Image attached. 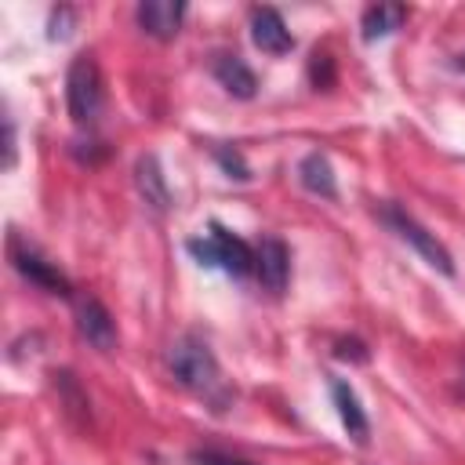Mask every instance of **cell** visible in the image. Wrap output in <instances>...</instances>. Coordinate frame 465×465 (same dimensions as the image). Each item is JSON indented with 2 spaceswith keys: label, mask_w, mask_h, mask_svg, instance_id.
Instances as JSON below:
<instances>
[{
  "label": "cell",
  "mask_w": 465,
  "mask_h": 465,
  "mask_svg": "<svg viewBox=\"0 0 465 465\" xmlns=\"http://www.w3.org/2000/svg\"><path fill=\"white\" fill-rule=\"evenodd\" d=\"M65 105H69V116L76 127L98 124V116L105 109V80H102L94 54L73 58V65L65 73Z\"/></svg>",
  "instance_id": "1"
},
{
  "label": "cell",
  "mask_w": 465,
  "mask_h": 465,
  "mask_svg": "<svg viewBox=\"0 0 465 465\" xmlns=\"http://www.w3.org/2000/svg\"><path fill=\"white\" fill-rule=\"evenodd\" d=\"M189 254L200 262V265H218L225 269L229 276H247L254 272V251L247 247V240L232 236L225 225H211L207 236H193L189 240Z\"/></svg>",
  "instance_id": "2"
},
{
  "label": "cell",
  "mask_w": 465,
  "mask_h": 465,
  "mask_svg": "<svg viewBox=\"0 0 465 465\" xmlns=\"http://www.w3.org/2000/svg\"><path fill=\"white\" fill-rule=\"evenodd\" d=\"M167 367H171V374H174L185 389H193V392H211V389H218V381H222V371H218V360H214L211 345L200 341V338H193V334H189V338H178V341L171 345Z\"/></svg>",
  "instance_id": "3"
},
{
  "label": "cell",
  "mask_w": 465,
  "mask_h": 465,
  "mask_svg": "<svg viewBox=\"0 0 465 465\" xmlns=\"http://www.w3.org/2000/svg\"><path fill=\"white\" fill-rule=\"evenodd\" d=\"M381 218L389 222V229L400 236V240H407L432 269H440V272H447V276H454V258H450V251L436 240V232H429L425 225H418L407 211H400V207H385L381 211Z\"/></svg>",
  "instance_id": "4"
},
{
  "label": "cell",
  "mask_w": 465,
  "mask_h": 465,
  "mask_svg": "<svg viewBox=\"0 0 465 465\" xmlns=\"http://www.w3.org/2000/svg\"><path fill=\"white\" fill-rule=\"evenodd\" d=\"M76 331L98 352H113L116 349V323H113L109 309L91 294L76 302Z\"/></svg>",
  "instance_id": "5"
},
{
  "label": "cell",
  "mask_w": 465,
  "mask_h": 465,
  "mask_svg": "<svg viewBox=\"0 0 465 465\" xmlns=\"http://www.w3.org/2000/svg\"><path fill=\"white\" fill-rule=\"evenodd\" d=\"M11 262H15V269H18L29 283L44 287L47 294H69V280L58 272V265L47 262V258H40L33 247H22L18 236H11Z\"/></svg>",
  "instance_id": "6"
},
{
  "label": "cell",
  "mask_w": 465,
  "mask_h": 465,
  "mask_svg": "<svg viewBox=\"0 0 465 465\" xmlns=\"http://www.w3.org/2000/svg\"><path fill=\"white\" fill-rule=\"evenodd\" d=\"M254 272H258L265 291L280 294L287 287V280H291V251H287V243L276 240V236H265L254 247Z\"/></svg>",
  "instance_id": "7"
},
{
  "label": "cell",
  "mask_w": 465,
  "mask_h": 465,
  "mask_svg": "<svg viewBox=\"0 0 465 465\" xmlns=\"http://www.w3.org/2000/svg\"><path fill=\"white\" fill-rule=\"evenodd\" d=\"M251 40L254 47H262L265 54H287L294 47V36L287 29V22L280 18V11L272 7H254L251 11Z\"/></svg>",
  "instance_id": "8"
},
{
  "label": "cell",
  "mask_w": 465,
  "mask_h": 465,
  "mask_svg": "<svg viewBox=\"0 0 465 465\" xmlns=\"http://www.w3.org/2000/svg\"><path fill=\"white\" fill-rule=\"evenodd\" d=\"M185 18V4L178 0H145L138 4V25L156 40H174Z\"/></svg>",
  "instance_id": "9"
},
{
  "label": "cell",
  "mask_w": 465,
  "mask_h": 465,
  "mask_svg": "<svg viewBox=\"0 0 465 465\" xmlns=\"http://www.w3.org/2000/svg\"><path fill=\"white\" fill-rule=\"evenodd\" d=\"M331 396H334V407H338V418H341L345 432H349L356 443H363V440L371 436V421H367V411L360 407L356 389H352L345 378H331Z\"/></svg>",
  "instance_id": "10"
},
{
  "label": "cell",
  "mask_w": 465,
  "mask_h": 465,
  "mask_svg": "<svg viewBox=\"0 0 465 465\" xmlns=\"http://www.w3.org/2000/svg\"><path fill=\"white\" fill-rule=\"evenodd\" d=\"M214 76L236 98H254V91H258V76L251 73V65L240 54H218L214 58Z\"/></svg>",
  "instance_id": "11"
},
{
  "label": "cell",
  "mask_w": 465,
  "mask_h": 465,
  "mask_svg": "<svg viewBox=\"0 0 465 465\" xmlns=\"http://www.w3.org/2000/svg\"><path fill=\"white\" fill-rule=\"evenodd\" d=\"M298 182H302L309 193L323 196V200H334V196H338L334 167H331V160H327L323 153H309V156H302V163H298Z\"/></svg>",
  "instance_id": "12"
},
{
  "label": "cell",
  "mask_w": 465,
  "mask_h": 465,
  "mask_svg": "<svg viewBox=\"0 0 465 465\" xmlns=\"http://www.w3.org/2000/svg\"><path fill=\"white\" fill-rule=\"evenodd\" d=\"M403 22H407L403 4H371L360 18V29H363V40H381V36H392Z\"/></svg>",
  "instance_id": "13"
},
{
  "label": "cell",
  "mask_w": 465,
  "mask_h": 465,
  "mask_svg": "<svg viewBox=\"0 0 465 465\" xmlns=\"http://www.w3.org/2000/svg\"><path fill=\"white\" fill-rule=\"evenodd\" d=\"M134 178H138V189H142V196H145V203H153L156 211H163L167 203H171V193H167V178H163V171H160V160L149 153V156H142L138 163H134Z\"/></svg>",
  "instance_id": "14"
},
{
  "label": "cell",
  "mask_w": 465,
  "mask_h": 465,
  "mask_svg": "<svg viewBox=\"0 0 465 465\" xmlns=\"http://www.w3.org/2000/svg\"><path fill=\"white\" fill-rule=\"evenodd\" d=\"M73 18V11L69 7H58V11H51V40H62L69 29H65V22Z\"/></svg>",
  "instance_id": "15"
},
{
  "label": "cell",
  "mask_w": 465,
  "mask_h": 465,
  "mask_svg": "<svg viewBox=\"0 0 465 465\" xmlns=\"http://www.w3.org/2000/svg\"><path fill=\"white\" fill-rule=\"evenodd\" d=\"M196 465H254V461H243V458H229V454H196Z\"/></svg>",
  "instance_id": "16"
},
{
  "label": "cell",
  "mask_w": 465,
  "mask_h": 465,
  "mask_svg": "<svg viewBox=\"0 0 465 465\" xmlns=\"http://www.w3.org/2000/svg\"><path fill=\"white\" fill-rule=\"evenodd\" d=\"M4 149H7V163L4 167H15V124L4 120Z\"/></svg>",
  "instance_id": "17"
},
{
  "label": "cell",
  "mask_w": 465,
  "mask_h": 465,
  "mask_svg": "<svg viewBox=\"0 0 465 465\" xmlns=\"http://www.w3.org/2000/svg\"><path fill=\"white\" fill-rule=\"evenodd\" d=\"M458 65H461V69H465V54H461V62H458Z\"/></svg>",
  "instance_id": "18"
},
{
  "label": "cell",
  "mask_w": 465,
  "mask_h": 465,
  "mask_svg": "<svg viewBox=\"0 0 465 465\" xmlns=\"http://www.w3.org/2000/svg\"><path fill=\"white\" fill-rule=\"evenodd\" d=\"M461 385H465V371H461Z\"/></svg>",
  "instance_id": "19"
}]
</instances>
